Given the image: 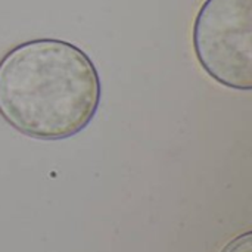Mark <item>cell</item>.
<instances>
[{
	"label": "cell",
	"mask_w": 252,
	"mask_h": 252,
	"mask_svg": "<svg viewBox=\"0 0 252 252\" xmlns=\"http://www.w3.org/2000/svg\"><path fill=\"white\" fill-rule=\"evenodd\" d=\"M102 83L90 56L61 38H34L0 59V117L22 136L65 140L97 114Z\"/></svg>",
	"instance_id": "6da1fadb"
},
{
	"label": "cell",
	"mask_w": 252,
	"mask_h": 252,
	"mask_svg": "<svg viewBox=\"0 0 252 252\" xmlns=\"http://www.w3.org/2000/svg\"><path fill=\"white\" fill-rule=\"evenodd\" d=\"M192 41L201 68L223 87L252 90V0H205Z\"/></svg>",
	"instance_id": "7a4b0ae2"
},
{
	"label": "cell",
	"mask_w": 252,
	"mask_h": 252,
	"mask_svg": "<svg viewBox=\"0 0 252 252\" xmlns=\"http://www.w3.org/2000/svg\"><path fill=\"white\" fill-rule=\"evenodd\" d=\"M221 252H252V233L248 230L233 238Z\"/></svg>",
	"instance_id": "3957f363"
}]
</instances>
